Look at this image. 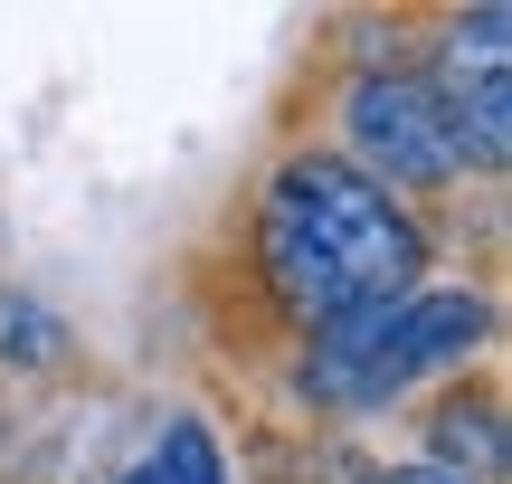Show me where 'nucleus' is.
<instances>
[{
	"label": "nucleus",
	"mask_w": 512,
	"mask_h": 484,
	"mask_svg": "<svg viewBox=\"0 0 512 484\" xmlns=\"http://www.w3.org/2000/svg\"><path fill=\"white\" fill-rule=\"evenodd\" d=\"M10 342H29V352H19L29 371H38V361H57V352H67V333H57V314H38L29 295H0V361H10Z\"/></svg>",
	"instance_id": "0eeeda50"
},
{
	"label": "nucleus",
	"mask_w": 512,
	"mask_h": 484,
	"mask_svg": "<svg viewBox=\"0 0 512 484\" xmlns=\"http://www.w3.org/2000/svg\"><path fill=\"white\" fill-rule=\"evenodd\" d=\"M484 333H494V304H484L475 285H408L380 314H351V323H332V333H313L304 399H323V409H389V399H408L418 380L456 371Z\"/></svg>",
	"instance_id": "f03ea898"
},
{
	"label": "nucleus",
	"mask_w": 512,
	"mask_h": 484,
	"mask_svg": "<svg viewBox=\"0 0 512 484\" xmlns=\"http://www.w3.org/2000/svg\"><path fill=\"white\" fill-rule=\"evenodd\" d=\"M512 19L484 0V10H465V19H446V38H437V57H427V86H437V105H446V133H456V162L465 171H503V152H512Z\"/></svg>",
	"instance_id": "20e7f679"
},
{
	"label": "nucleus",
	"mask_w": 512,
	"mask_h": 484,
	"mask_svg": "<svg viewBox=\"0 0 512 484\" xmlns=\"http://www.w3.org/2000/svg\"><path fill=\"white\" fill-rule=\"evenodd\" d=\"M380 484H456V475H437V466H389Z\"/></svg>",
	"instance_id": "6e6552de"
},
{
	"label": "nucleus",
	"mask_w": 512,
	"mask_h": 484,
	"mask_svg": "<svg viewBox=\"0 0 512 484\" xmlns=\"http://www.w3.org/2000/svg\"><path fill=\"white\" fill-rule=\"evenodd\" d=\"M437 475H456V484H494L503 475V418H494V399L437 409Z\"/></svg>",
	"instance_id": "423d86ee"
},
{
	"label": "nucleus",
	"mask_w": 512,
	"mask_h": 484,
	"mask_svg": "<svg viewBox=\"0 0 512 484\" xmlns=\"http://www.w3.org/2000/svg\"><path fill=\"white\" fill-rule=\"evenodd\" d=\"M105 484H228V466H219V437L200 418H162V428H143L114 456Z\"/></svg>",
	"instance_id": "39448f33"
},
{
	"label": "nucleus",
	"mask_w": 512,
	"mask_h": 484,
	"mask_svg": "<svg viewBox=\"0 0 512 484\" xmlns=\"http://www.w3.org/2000/svg\"><path fill=\"white\" fill-rule=\"evenodd\" d=\"M342 162L361 171V181H380L389 200L399 190H437V181H456V133H446V105H437V86H427L418 67H361L342 86Z\"/></svg>",
	"instance_id": "7ed1b4c3"
},
{
	"label": "nucleus",
	"mask_w": 512,
	"mask_h": 484,
	"mask_svg": "<svg viewBox=\"0 0 512 484\" xmlns=\"http://www.w3.org/2000/svg\"><path fill=\"white\" fill-rule=\"evenodd\" d=\"M256 276L304 333H332L351 314L399 304L427 276V228L342 152H294L256 200Z\"/></svg>",
	"instance_id": "f257e3e1"
}]
</instances>
